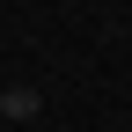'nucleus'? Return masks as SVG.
Wrapping results in <instances>:
<instances>
[{
  "label": "nucleus",
  "instance_id": "f257e3e1",
  "mask_svg": "<svg viewBox=\"0 0 132 132\" xmlns=\"http://www.w3.org/2000/svg\"><path fill=\"white\" fill-rule=\"evenodd\" d=\"M0 103H7V88H0Z\"/></svg>",
  "mask_w": 132,
  "mask_h": 132
}]
</instances>
